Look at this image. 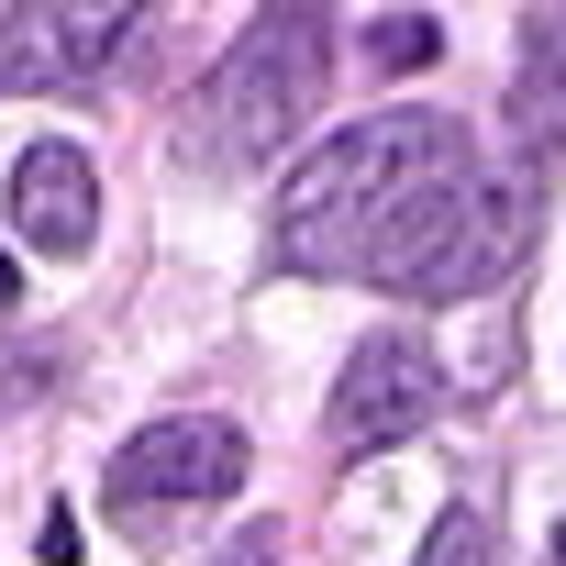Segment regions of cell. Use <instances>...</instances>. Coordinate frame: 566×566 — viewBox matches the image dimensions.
<instances>
[{
    "label": "cell",
    "instance_id": "obj_1",
    "mask_svg": "<svg viewBox=\"0 0 566 566\" xmlns=\"http://www.w3.org/2000/svg\"><path fill=\"white\" fill-rule=\"evenodd\" d=\"M522 244H533V189L478 178V145L444 112H378L334 134L277 200V266L367 277L400 301H467L522 266Z\"/></svg>",
    "mask_w": 566,
    "mask_h": 566
},
{
    "label": "cell",
    "instance_id": "obj_2",
    "mask_svg": "<svg viewBox=\"0 0 566 566\" xmlns=\"http://www.w3.org/2000/svg\"><path fill=\"white\" fill-rule=\"evenodd\" d=\"M323 67H334V23H323V12H255V23L222 45V67L200 78L189 123H178L189 156H200V167H266L277 145L312 123Z\"/></svg>",
    "mask_w": 566,
    "mask_h": 566
},
{
    "label": "cell",
    "instance_id": "obj_3",
    "mask_svg": "<svg viewBox=\"0 0 566 566\" xmlns=\"http://www.w3.org/2000/svg\"><path fill=\"white\" fill-rule=\"evenodd\" d=\"M433 411H444V367H433V345H411V334H367V345L345 356L334 400H323V444L356 467V455L411 444Z\"/></svg>",
    "mask_w": 566,
    "mask_h": 566
},
{
    "label": "cell",
    "instance_id": "obj_4",
    "mask_svg": "<svg viewBox=\"0 0 566 566\" xmlns=\"http://www.w3.org/2000/svg\"><path fill=\"white\" fill-rule=\"evenodd\" d=\"M233 489H244V433H233V422H200V411L145 422V433L112 455V478H101V500H112L123 522L200 511V500H233Z\"/></svg>",
    "mask_w": 566,
    "mask_h": 566
},
{
    "label": "cell",
    "instance_id": "obj_5",
    "mask_svg": "<svg viewBox=\"0 0 566 566\" xmlns=\"http://www.w3.org/2000/svg\"><path fill=\"white\" fill-rule=\"evenodd\" d=\"M134 45V12H0V90H67Z\"/></svg>",
    "mask_w": 566,
    "mask_h": 566
},
{
    "label": "cell",
    "instance_id": "obj_6",
    "mask_svg": "<svg viewBox=\"0 0 566 566\" xmlns=\"http://www.w3.org/2000/svg\"><path fill=\"white\" fill-rule=\"evenodd\" d=\"M12 222H23V244H45V255H78L90 233H101V189H90V156L78 145H23V167H12Z\"/></svg>",
    "mask_w": 566,
    "mask_h": 566
},
{
    "label": "cell",
    "instance_id": "obj_7",
    "mask_svg": "<svg viewBox=\"0 0 566 566\" xmlns=\"http://www.w3.org/2000/svg\"><path fill=\"white\" fill-rule=\"evenodd\" d=\"M522 134L533 145H566V12H533V45H522Z\"/></svg>",
    "mask_w": 566,
    "mask_h": 566
},
{
    "label": "cell",
    "instance_id": "obj_8",
    "mask_svg": "<svg viewBox=\"0 0 566 566\" xmlns=\"http://www.w3.org/2000/svg\"><path fill=\"white\" fill-rule=\"evenodd\" d=\"M411 566H489V522H478V511H444L433 544H422Z\"/></svg>",
    "mask_w": 566,
    "mask_h": 566
},
{
    "label": "cell",
    "instance_id": "obj_9",
    "mask_svg": "<svg viewBox=\"0 0 566 566\" xmlns=\"http://www.w3.org/2000/svg\"><path fill=\"white\" fill-rule=\"evenodd\" d=\"M367 45H378V67H433V45H444V34H433V23H378Z\"/></svg>",
    "mask_w": 566,
    "mask_h": 566
},
{
    "label": "cell",
    "instance_id": "obj_10",
    "mask_svg": "<svg viewBox=\"0 0 566 566\" xmlns=\"http://www.w3.org/2000/svg\"><path fill=\"white\" fill-rule=\"evenodd\" d=\"M266 544H277V533H233V544H222V566H277Z\"/></svg>",
    "mask_w": 566,
    "mask_h": 566
},
{
    "label": "cell",
    "instance_id": "obj_11",
    "mask_svg": "<svg viewBox=\"0 0 566 566\" xmlns=\"http://www.w3.org/2000/svg\"><path fill=\"white\" fill-rule=\"evenodd\" d=\"M12 290H23V277H12V255H0V312H12Z\"/></svg>",
    "mask_w": 566,
    "mask_h": 566
},
{
    "label": "cell",
    "instance_id": "obj_12",
    "mask_svg": "<svg viewBox=\"0 0 566 566\" xmlns=\"http://www.w3.org/2000/svg\"><path fill=\"white\" fill-rule=\"evenodd\" d=\"M555 566H566V522H555Z\"/></svg>",
    "mask_w": 566,
    "mask_h": 566
}]
</instances>
